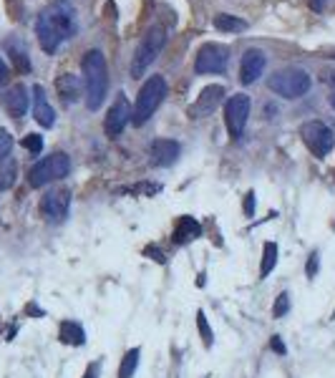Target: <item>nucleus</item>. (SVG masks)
Segmentation results:
<instances>
[{"label": "nucleus", "mask_w": 335, "mask_h": 378, "mask_svg": "<svg viewBox=\"0 0 335 378\" xmlns=\"http://www.w3.org/2000/svg\"><path fill=\"white\" fill-rule=\"evenodd\" d=\"M76 33H78V18L68 0H53L38 16V21H36V36H38L41 48L51 56L61 48L63 41L73 38Z\"/></svg>", "instance_id": "obj_1"}, {"label": "nucleus", "mask_w": 335, "mask_h": 378, "mask_svg": "<svg viewBox=\"0 0 335 378\" xmlns=\"http://www.w3.org/2000/svg\"><path fill=\"white\" fill-rule=\"evenodd\" d=\"M81 73H83V91H86V106L88 111L101 108L108 93V68L106 58L98 48H91L81 58Z\"/></svg>", "instance_id": "obj_2"}, {"label": "nucleus", "mask_w": 335, "mask_h": 378, "mask_svg": "<svg viewBox=\"0 0 335 378\" xmlns=\"http://www.w3.org/2000/svg\"><path fill=\"white\" fill-rule=\"evenodd\" d=\"M164 96H167V81H164V76H149L144 81V86L139 88V96H136L134 103V113H131V121L134 126H144L146 121L152 119L154 111L162 106Z\"/></svg>", "instance_id": "obj_3"}, {"label": "nucleus", "mask_w": 335, "mask_h": 378, "mask_svg": "<svg viewBox=\"0 0 335 378\" xmlns=\"http://www.w3.org/2000/svg\"><path fill=\"white\" fill-rule=\"evenodd\" d=\"M267 86H270L272 93H277V96H282V98H290L292 101V98H303L305 93L313 88V76H310L305 68H295V66H290V68L277 71L270 81H267Z\"/></svg>", "instance_id": "obj_4"}, {"label": "nucleus", "mask_w": 335, "mask_h": 378, "mask_svg": "<svg viewBox=\"0 0 335 378\" xmlns=\"http://www.w3.org/2000/svg\"><path fill=\"white\" fill-rule=\"evenodd\" d=\"M164 44H167V33L159 26H152L144 36H141L139 46H136V51H134V58H131V76H134V78H141V76L146 73V68H149V66L154 63V58L162 53Z\"/></svg>", "instance_id": "obj_5"}, {"label": "nucleus", "mask_w": 335, "mask_h": 378, "mask_svg": "<svg viewBox=\"0 0 335 378\" xmlns=\"http://www.w3.org/2000/svg\"><path fill=\"white\" fill-rule=\"evenodd\" d=\"M71 172V159L66 151H53L48 157H43L41 162H36L28 172V184L31 187H46L51 182H58V179L68 177Z\"/></svg>", "instance_id": "obj_6"}, {"label": "nucleus", "mask_w": 335, "mask_h": 378, "mask_svg": "<svg viewBox=\"0 0 335 378\" xmlns=\"http://www.w3.org/2000/svg\"><path fill=\"white\" fill-rule=\"evenodd\" d=\"M249 108H252V101H249L247 93H234L225 101V124H227V131L232 139H239L247 126L249 119Z\"/></svg>", "instance_id": "obj_7"}, {"label": "nucleus", "mask_w": 335, "mask_h": 378, "mask_svg": "<svg viewBox=\"0 0 335 378\" xmlns=\"http://www.w3.org/2000/svg\"><path fill=\"white\" fill-rule=\"evenodd\" d=\"M300 136H303L305 146L320 159L328 157L335 146V134L323 124V121H305V124L300 126Z\"/></svg>", "instance_id": "obj_8"}, {"label": "nucleus", "mask_w": 335, "mask_h": 378, "mask_svg": "<svg viewBox=\"0 0 335 378\" xmlns=\"http://www.w3.org/2000/svg\"><path fill=\"white\" fill-rule=\"evenodd\" d=\"M230 61V51L220 44H205L200 48L195 58V71L197 73H222L227 68Z\"/></svg>", "instance_id": "obj_9"}, {"label": "nucleus", "mask_w": 335, "mask_h": 378, "mask_svg": "<svg viewBox=\"0 0 335 378\" xmlns=\"http://www.w3.org/2000/svg\"><path fill=\"white\" fill-rule=\"evenodd\" d=\"M131 113H134V108H131L126 93H116L114 103H111L106 119H103V131H106L108 136H119L121 131L131 124Z\"/></svg>", "instance_id": "obj_10"}, {"label": "nucleus", "mask_w": 335, "mask_h": 378, "mask_svg": "<svg viewBox=\"0 0 335 378\" xmlns=\"http://www.w3.org/2000/svg\"><path fill=\"white\" fill-rule=\"evenodd\" d=\"M71 210V192L68 189H51L41 200V215L48 222H63Z\"/></svg>", "instance_id": "obj_11"}, {"label": "nucleus", "mask_w": 335, "mask_h": 378, "mask_svg": "<svg viewBox=\"0 0 335 378\" xmlns=\"http://www.w3.org/2000/svg\"><path fill=\"white\" fill-rule=\"evenodd\" d=\"M265 66H267V56L262 53L259 48L244 51L242 61H239V81H242L244 86L254 83L259 76L265 73Z\"/></svg>", "instance_id": "obj_12"}, {"label": "nucleus", "mask_w": 335, "mask_h": 378, "mask_svg": "<svg viewBox=\"0 0 335 378\" xmlns=\"http://www.w3.org/2000/svg\"><path fill=\"white\" fill-rule=\"evenodd\" d=\"M222 101H225V88L222 86H207L205 91L197 96V101L192 103V108H190L192 119H205V116H212Z\"/></svg>", "instance_id": "obj_13"}, {"label": "nucleus", "mask_w": 335, "mask_h": 378, "mask_svg": "<svg viewBox=\"0 0 335 378\" xmlns=\"http://www.w3.org/2000/svg\"><path fill=\"white\" fill-rule=\"evenodd\" d=\"M3 106H6V111L11 113L13 119H23L28 111V106H31V96H28V88L23 86V83H16V86H11L6 91V96H3Z\"/></svg>", "instance_id": "obj_14"}, {"label": "nucleus", "mask_w": 335, "mask_h": 378, "mask_svg": "<svg viewBox=\"0 0 335 378\" xmlns=\"http://www.w3.org/2000/svg\"><path fill=\"white\" fill-rule=\"evenodd\" d=\"M179 157V144L172 139H154L149 146V159L154 167H172Z\"/></svg>", "instance_id": "obj_15"}, {"label": "nucleus", "mask_w": 335, "mask_h": 378, "mask_svg": "<svg viewBox=\"0 0 335 378\" xmlns=\"http://www.w3.org/2000/svg\"><path fill=\"white\" fill-rule=\"evenodd\" d=\"M33 116L43 129H51L56 124V111L48 103V98H46V88L38 86V83L33 86Z\"/></svg>", "instance_id": "obj_16"}, {"label": "nucleus", "mask_w": 335, "mask_h": 378, "mask_svg": "<svg viewBox=\"0 0 335 378\" xmlns=\"http://www.w3.org/2000/svg\"><path fill=\"white\" fill-rule=\"evenodd\" d=\"M56 88H58L61 101H63L66 106H71V103H76L78 98H81L83 81L78 78V76H73V73H63V76H58V81H56Z\"/></svg>", "instance_id": "obj_17"}, {"label": "nucleus", "mask_w": 335, "mask_h": 378, "mask_svg": "<svg viewBox=\"0 0 335 378\" xmlns=\"http://www.w3.org/2000/svg\"><path fill=\"white\" fill-rule=\"evenodd\" d=\"M202 235V225L195 220V217H179L177 227H174V242L177 245H187L192 240H197Z\"/></svg>", "instance_id": "obj_18"}, {"label": "nucleus", "mask_w": 335, "mask_h": 378, "mask_svg": "<svg viewBox=\"0 0 335 378\" xmlns=\"http://www.w3.org/2000/svg\"><path fill=\"white\" fill-rule=\"evenodd\" d=\"M6 51L11 53V61L13 66H16L21 73H28L31 71V58H28V48L26 44H23L21 38H11V41H6Z\"/></svg>", "instance_id": "obj_19"}, {"label": "nucleus", "mask_w": 335, "mask_h": 378, "mask_svg": "<svg viewBox=\"0 0 335 378\" xmlns=\"http://www.w3.org/2000/svg\"><path fill=\"white\" fill-rule=\"evenodd\" d=\"M58 335L63 343H68V346H83V343H86V333H83L81 325L73 323V320H63Z\"/></svg>", "instance_id": "obj_20"}, {"label": "nucleus", "mask_w": 335, "mask_h": 378, "mask_svg": "<svg viewBox=\"0 0 335 378\" xmlns=\"http://www.w3.org/2000/svg\"><path fill=\"white\" fill-rule=\"evenodd\" d=\"M215 28L222 33H242L247 31V21H242V18L237 16H230V13H220V16H215Z\"/></svg>", "instance_id": "obj_21"}, {"label": "nucleus", "mask_w": 335, "mask_h": 378, "mask_svg": "<svg viewBox=\"0 0 335 378\" xmlns=\"http://www.w3.org/2000/svg\"><path fill=\"white\" fill-rule=\"evenodd\" d=\"M16 174H18V164L13 157H6L0 162V189H11L16 184Z\"/></svg>", "instance_id": "obj_22"}, {"label": "nucleus", "mask_w": 335, "mask_h": 378, "mask_svg": "<svg viewBox=\"0 0 335 378\" xmlns=\"http://www.w3.org/2000/svg\"><path fill=\"white\" fill-rule=\"evenodd\" d=\"M139 356H141L139 348L126 351V356L121 358V366H119V378H134L136 368H139Z\"/></svg>", "instance_id": "obj_23"}, {"label": "nucleus", "mask_w": 335, "mask_h": 378, "mask_svg": "<svg viewBox=\"0 0 335 378\" xmlns=\"http://www.w3.org/2000/svg\"><path fill=\"white\" fill-rule=\"evenodd\" d=\"M277 262V245L275 242H265V250H262V267H259V277H267L270 270Z\"/></svg>", "instance_id": "obj_24"}, {"label": "nucleus", "mask_w": 335, "mask_h": 378, "mask_svg": "<svg viewBox=\"0 0 335 378\" xmlns=\"http://www.w3.org/2000/svg\"><path fill=\"white\" fill-rule=\"evenodd\" d=\"M287 310H290V292H280L275 305H272V315H275V318H285Z\"/></svg>", "instance_id": "obj_25"}, {"label": "nucleus", "mask_w": 335, "mask_h": 378, "mask_svg": "<svg viewBox=\"0 0 335 378\" xmlns=\"http://www.w3.org/2000/svg\"><path fill=\"white\" fill-rule=\"evenodd\" d=\"M11 149H13V136L8 129H0V162L6 157H11Z\"/></svg>", "instance_id": "obj_26"}, {"label": "nucleus", "mask_w": 335, "mask_h": 378, "mask_svg": "<svg viewBox=\"0 0 335 378\" xmlns=\"http://www.w3.org/2000/svg\"><path fill=\"white\" fill-rule=\"evenodd\" d=\"M197 328H200V333H202V340H205V346L210 348L212 346V330H210V325H207V318H205V313H197Z\"/></svg>", "instance_id": "obj_27"}, {"label": "nucleus", "mask_w": 335, "mask_h": 378, "mask_svg": "<svg viewBox=\"0 0 335 378\" xmlns=\"http://www.w3.org/2000/svg\"><path fill=\"white\" fill-rule=\"evenodd\" d=\"M23 146H26L28 151H33V154H41V149H43V139H41L38 134H28L26 139H23Z\"/></svg>", "instance_id": "obj_28"}, {"label": "nucleus", "mask_w": 335, "mask_h": 378, "mask_svg": "<svg viewBox=\"0 0 335 378\" xmlns=\"http://www.w3.org/2000/svg\"><path fill=\"white\" fill-rule=\"evenodd\" d=\"M244 215H254V192H247V197H244Z\"/></svg>", "instance_id": "obj_29"}, {"label": "nucleus", "mask_w": 335, "mask_h": 378, "mask_svg": "<svg viewBox=\"0 0 335 378\" xmlns=\"http://www.w3.org/2000/svg\"><path fill=\"white\" fill-rule=\"evenodd\" d=\"M315 272H318V252H313V255H310V260H308V277H310V280L315 277Z\"/></svg>", "instance_id": "obj_30"}, {"label": "nucleus", "mask_w": 335, "mask_h": 378, "mask_svg": "<svg viewBox=\"0 0 335 378\" xmlns=\"http://www.w3.org/2000/svg\"><path fill=\"white\" fill-rule=\"evenodd\" d=\"M270 346H272V351H277L280 356H285V353H287V348H285V343L280 340V335H275V338L270 340Z\"/></svg>", "instance_id": "obj_31"}, {"label": "nucleus", "mask_w": 335, "mask_h": 378, "mask_svg": "<svg viewBox=\"0 0 335 378\" xmlns=\"http://www.w3.org/2000/svg\"><path fill=\"white\" fill-rule=\"evenodd\" d=\"M8 76H11V71H8V66H6V61L0 58V86L8 81Z\"/></svg>", "instance_id": "obj_32"}, {"label": "nucleus", "mask_w": 335, "mask_h": 378, "mask_svg": "<svg viewBox=\"0 0 335 378\" xmlns=\"http://www.w3.org/2000/svg\"><path fill=\"white\" fill-rule=\"evenodd\" d=\"M98 376V368L96 366H88L86 373H83V378H96Z\"/></svg>", "instance_id": "obj_33"}, {"label": "nucleus", "mask_w": 335, "mask_h": 378, "mask_svg": "<svg viewBox=\"0 0 335 378\" xmlns=\"http://www.w3.org/2000/svg\"><path fill=\"white\" fill-rule=\"evenodd\" d=\"M323 3H325V0H310V8H315V11H323Z\"/></svg>", "instance_id": "obj_34"}, {"label": "nucleus", "mask_w": 335, "mask_h": 378, "mask_svg": "<svg viewBox=\"0 0 335 378\" xmlns=\"http://www.w3.org/2000/svg\"><path fill=\"white\" fill-rule=\"evenodd\" d=\"M330 106L335 108V93H333V96H330Z\"/></svg>", "instance_id": "obj_35"}]
</instances>
